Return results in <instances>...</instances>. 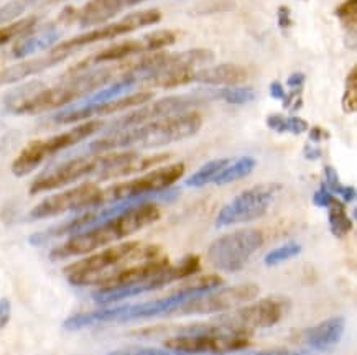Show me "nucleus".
Returning a JSON list of instances; mask_svg holds the SVG:
<instances>
[{"label":"nucleus","mask_w":357,"mask_h":355,"mask_svg":"<svg viewBox=\"0 0 357 355\" xmlns=\"http://www.w3.org/2000/svg\"><path fill=\"white\" fill-rule=\"evenodd\" d=\"M104 127L102 120H91L81 122L73 129L63 132V134L53 135L45 140H33L26 147L18 153V157L12 163V173L17 178H24L30 173H33L41 163L47 158L53 157L63 150L75 147V145L84 142L91 135L98 134V132Z\"/></svg>","instance_id":"nucleus-6"},{"label":"nucleus","mask_w":357,"mask_h":355,"mask_svg":"<svg viewBox=\"0 0 357 355\" xmlns=\"http://www.w3.org/2000/svg\"><path fill=\"white\" fill-rule=\"evenodd\" d=\"M86 94H89L88 90L82 88L75 77H71L61 86H54V88H41L40 86V89L29 90V94L13 99L8 109L17 116H36V113L65 107Z\"/></svg>","instance_id":"nucleus-16"},{"label":"nucleus","mask_w":357,"mask_h":355,"mask_svg":"<svg viewBox=\"0 0 357 355\" xmlns=\"http://www.w3.org/2000/svg\"><path fill=\"white\" fill-rule=\"evenodd\" d=\"M201 102L203 101H201L199 97H196V95H168V97L160 99V101L150 104L146 102L140 109H137V111L121 117L119 120L114 122L109 132L129 129V127L142 125L145 124V122L157 120V118L190 112L193 111V107L199 106Z\"/></svg>","instance_id":"nucleus-18"},{"label":"nucleus","mask_w":357,"mask_h":355,"mask_svg":"<svg viewBox=\"0 0 357 355\" xmlns=\"http://www.w3.org/2000/svg\"><path fill=\"white\" fill-rule=\"evenodd\" d=\"M334 199H336L334 198V194L324 184H321V188H319L318 191H314V194H313V204L317 207H321V209L323 207L328 209L333 204Z\"/></svg>","instance_id":"nucleus-37"},{"label":"nucleus","mask_w":357,"mask_h":355,"mask_svg":"<svg viewBox=\"0 0 357 355\" xmlns=\"http://www.w3.org/2000/svg\"><path fill=\"white\" fill-rule=\"evenodd\" d=\"M308 136H310V142L313 143H321L324 139H328V134L326 130L321 129V127H311V129H308Z\"/></svg>","instance_id":"nucleus-43"},{"label":"nucleus","mask_w":357,"mask_h":355,"mask_svg":"<svg viewBox=\"0 0 357 355\" xmlns=\"http://www.w3.org/2000/svg\"><path fill=\"white\" fill-rule=\"evenodd\" d=\"M278 25H280V29H290V26L293 25L291 13L288 7L278 8Z\"/></svg>","instance_id":"nucleus-41"},{"label":"nucleus","mask_w":357,"mask_h":355,"mask_svg":"<svg viewBox=\"0 0 357 355\" xmlns=\"http://www.w3.org/2000/svg\"><path fill=\"white\" fill-rule=\"evenodd\" d=\"M301 253V245L296 242H288L283 244L280 247L270 250V252L264 257V263L267 267H277L280 265L283 262L291 260V258L298 257Z\"/></svg>","instance_id":"nucleus-32"},{"label":"nucleus","mask_w":357,"mask_h":355,"mask_svg":"<svg viewBox=\"0 0 357 355\" xmlns=\"http://www.w3.org/2000/svg\"><path fill=\"white\" fill-rule=\"evenodd\" d=\"M249 77L244 66L236 63H222L208 68H199L193 72V83L206 86H239Z\"/></svg>","instance_id":"nucleus-21"},{"label":"nucleus","mask_w":357,"mask_h":355,"mask_svg":"<svg viewBox=\"0 0 357 355\" xmlns=\"http://www.w3.org/2000/svg\"><path fill=\"white\" fill-rule=\"evenodd\" d=\"M288 355H306L305 352H288Z\"/></svg>","instance_id":"nucleus-45"},{"label":"nucleus","mask_w":357,"mask_h":355,"mask_svg":"<svg viewBox=\"0 0 357 355\" xmlns=\"http://www.w3.org/2000/svg\"><path fill=\"white\" fill-rule=\"evenodd\" d=\"M153 99L152 90H139V93H132L122 97L112 99V101L98 102V104H84L82 107H75L70 111H63L53 117L56 124H77V122L91 120L94 117L102 116H112V113H119L129 109L140 107L144 104L150 102Z\"/></svg>","instance_id":"nucleus-19"},{"label":"nucleus","mask_w":357,"mask_h":355,"mask_svg":"<svg viewBox=\"0 0 357 355\" xmlns=\"http://www.w3.org/2000/svg\"><path fill=\"white\" fill-rule=\"evenodd\" d=\"M268 93H270V97L275 99V101L283 102L287 97V90H285V88H283V84L280 83V81H273V83L270 84Z\"/></svg>","instance_id":"nucleus-39"},{"label":"nucleus","mask_w":357,"mask_h":355,"mask_svg":"<svg viewBox=\"0 0 357 355\" xmlns=\"http://www.w3.org/2000/svg\"><path fill=\"white\" fill-rule=\"evenodd\" d=\"M222 285V280L216 275H206L191 278L180 290L173 291L165 298L139 304H119V306H104L96 311L75 314L63 322L66 331H81L84 327L106 324V322H129L137 320H150L158 316H172V313L181 303L193 299L208 291H213Z\"/></svg>","instance_id":"nucleus-2"},{"label":"nucleus","mask_w":357,"mask_h":355,"mask_svg":"<svg viewBox=\"0 0 357 355\" xmlns=\"http://www.w3.org/2000/svg\"><path fill=\"white\" fill-rule=\"evenodd\" d=\"M178 40V33L173 30H157L153 33H146L142 38L135 40H126V42L116 43L112 47L100 49L99 53L93 54V56L84 59V61L71 68V74L76 72L93 70L94 66L104 65V63H121L123 59H129L137 54L144 53H157L162 52L163 48L173 47Z\"/></svg>","instance_id":"nucleus-11"},{"label":"nucleus","mask_w":357,"mask_h":355,"mask_svg":"<svg viewBox=\"0 0 357 355\" xmlns=\"http://www.w3.org/2000/svg\"><path fill=\"white\" fill-rule=\"evenodd\" d=\"M58 40H59V31L54 29L43 30L35 35L29 33L22 36V38H18L17 45L12 49V56L17 59H24L36 52H41V49L53 48Z\"/></svg>","instance_id":"nucleus-24"},{"label":"nucleus","mask_w":357,"mask_h":355,"mask_svg":"<svg viewBox=\"0 0 357 355\" xmlns=\"http://www.w3.org/2000/svg\"><path fill=\"white\" fill-rule=\"evenodd\" d=\"M12 317V304L10 299L0 298V329H3Z\"/></svg>","instance_id":"nucleus-38"},{"label":"nucleus","mask_w":357,"mask_h":355,"mask_svg":"<svg viewBox=\"0 0 357 355\" xmlns=\"http://www.w3.org/2000/svg\"><path fill=\"white\" fill-rule=\"evenodd\" d=\"M264 245V234L257 229H239L226 234L209 245L208 260L226 273L241 271L250 257Z\"/></svg>","instance_id":"nucleus-9"},{"label":"nucleus","mask_w":357,"mask_h":355,"mask_svg":"<svg viewBox=\"0 0 357 355\" xmlns=\"http://www.w3.org/2000/svg\"><path fill=\"white\" fill-rule=\"evenodd\" d=\"M231 355V354H229ZM234 355H288V350L283 349H272V350H239V354Z\"/></svg>","instance_id":"nucleus-42"},{"label":"nucleus","mask_w":357,"mask_h":355,"mask_svg":"<svg viewBox=\"0 0 357 355\" xmlns=\"http://www.w3.org/2000/svg\"><path fill=\"white\" fill-rule=\"evenodd\" d=\"M54 65H58V61H54L50 54H47L45 58H36V59H29V61L15 63V65L0 70V86L18 83V81L25 79V77L38 74V72L48 70V68H52Z\"/></svg>","instance_id":"nucleus-23"},{"label":"nucleus","mask_w":357,"mask_h":355,"mask_svg":"<svg viewBox=\"0 0 357 355\" xmlns=\"http://www.w3.org/2000/svg\"><path fill=\"white\" fill-rule=\"evenodd\" d=\"M96 207H102V189L96 183H82L45 198L31 209L29 217L31 221H41L61 216L65 212L89 211Z\"/></svg>","instance_id":"nucleus-13"},{"label":"nucleus","mask_w":357,"mask_h":355,"mask_svg":"<svg viewBox=\"0 0 357 355\" xmlns=\"http://www.w3.org/2000/svg\"><path fill=\"white\" fill-rule=\"evenodd\" d=\"M199 258L196 257V255H188V257L183 258L180 263H176V265H168L163 271H160L158 275L152 276V278H149L140 285L126 286V288H98V291L93 293V299L98 304H102V306L116 304L119 301H123V299H129L142 293H146V291L165 288V286L175 283L178 280L191 278V276L199 271Z\"/></svg>","instance_id":"nucleus-12"},{"label":"nucleus","mask_w":357,"mask_h":355,"mask_svg":"<svg viewBox=\"0 0 357 355\" xmlns=\"http://www.w3.org/2000/svg\"><path fill=\"white\" fill-rule=\"evenodd\" d=\"M265 122H267L268 129L277 132V134L301 135V134H305V132H308V129H310L308 122L298 116L283 117V116H280V113H270Z\"/></svg>","instance_id":"nucleus-27"},{"label":"nucleus","mask_w":357,"mask_h":355,"mask_svg":"<svg viewBox=\"0 0 357 355\" xmlns=\"http://www.w3.org/2000/svg\"><path fill=\"white\" fill-rule=\"evenodd\" d=\"M342 111L354 113L357 111V68L354 66L346 77V90L342 95Z\"/></svg>","instance_id":"nucleus-33"},{"label":"nucleus","mask_w":357,"mask_h":355,"mask_svg":"<svg viewBox=\"0 0 357 355\" xmlns=\"http://www.w3.org/2000/svg\"><path fill=\"white\" fill-rule=\"evenodd\" d=\"M106 153H93L91 157H77L40 175L30 186V194H41L65 188L82 178L98 175L106 165Z\"/></svg>","instance_id":"nucleus-17"},{"label":"nucleus","mask_w":357,"mask_h":355,"mask_svg":"<svg viewBox=\"0 0 357 355\" xmlns=\"http://www.w3.org/2000/svg\"><path fill=\"white\" fill-rule=\"evenodd\" d=\"M328 224L336 239H344L352 230V219L347 214L344 203H341L340 199H334L331 206L328 207Z\"/></svg>","instance_id":"nucleus-26"},{"label":"nucleus","mask_w":357,"mask_h":355,"mask_svg":"<svg viewBox=\"0 0 357 355\" xmlns=\"http://www.w3.org/2000/svg\"><path fill=\"white\" fill-rule=\"evenodd\" d=\"M213 97L232 104V106H244L255 99V90L252 88H239V86H226L214 93Z\"/></svg>","instance_id":"nucleus-31"},{"label":"nucleus","mask_w":357,"mask_h":355,"mask_svg":"<svg viewBox=\"0 0 357 355\" xmlns=\"http://www.w3.org/2000/svg\"><path fill=\"white\" fill-rule=\"evenodd\" d=\"M305 83H306L305 72H300V71L293 72V74L288 76V79H287V86L291 89H301L305 86Z\"/></svg>","instance_id":"nucleus-40"},{"label":"nucleus","mask_w":357,"mask_h":355,"mask_svg":"<svg viewBox=\"0 0 357 355\" xmlns=\"http://www.w3.org/2000/svg\"><path fill=\"white\" fill-rule=\"evenodd\" d=\"M183 175H185V163L181 161L155 168V170L145 173L144 176L102 189V206L123 201H144L150 196H157L170 189L176 181L181 180Z\"/></svg>","instance_id":"nucleus-8"},{"label":"nucleus","mask_w":357,"mask_h":355,"mask_svg":"<svg viewBox=\"0 0 357 355\" xmlns=\"http://www.w3.org/2000/svg\"><path fill=\"white\" fill-rule=\"evenodd\" d=\"M259 294V286L254 283L234 285L231 288H222L218 291H208V293L196 296L193 299L181 303L172 314L175 316H195V314H214L229 311L245 303L254 301Z\"/></svg>","instance_id":"nucleus-14"},{"label":"nucleus","mask_w":357,"mask_h":355,"mask_svg":"<svg viewBox=\"0 0 357 355\" xmlns=\"http://www.w3.org/2000/svg\"><path fill=\"white\" fill-rule=\"evenodd\" d=\"M109 355H186L180 352H173L168 349H152V347H127L114 350Z\"/></svg>","instance_id":"nucleus-36"},{"label":"nucleus","mask_w":357,"mask_h":355,"mask_svg":"<svg viewBox=\"0 0 357 355\" xmlns=\"http://www.w3.org/2000/svg\"><path fill=\"white\" fill-rule=\"evenodd\" d=\"M203 125L201 113L190 111L176 116L157 118L129 129L109 132L89 145L91 153H107L127 148H158L196 135Z\"/></svg>","instance_id":"nucleus-3"},{"label":"nucleus","mask_w":357,"mask_h":355,"mask_svg":"<svg viewBox=\"0 0 357 355\" xmlns=\"http://www.w3.org/2000/svg\"><path fill=\"white\" fill-rule=\"evenodd\" d=\"M324 186H326L333 194L340 196L342 199L341 203L349 204L356 201V188L354 186L342 184L340 175H337V171L334 170L333 166H324Z\"/></svg>","instance_id":"nucleus-30"},{"label":"nucleus","mask_w":357,"mask_h":355,"mask_svg":"<svg viewBox=\"0 0 357 355\" xmlns=\"http://www.w3.org/2000/svg\"><path fill=\"white\" fill-rule=\"evenodd\" d=\"M257 166V161L252 157H241L234 161H229L226 168H222V171L214 178L213 184L224 186L229 183H234V181H239L242 178H247L252 171Z\"/></svg>","instance_id":"nucleus-25"},{"label":"nucleus","mask_w":357,"mask_h":355,"mask_svg":"<svg viewBox=\"0 0 357 355\" xmlns=\"http://www.w3.org/2000/svg\"><path fill=\"white\" fill-rule=\"evenodd\" d=\"M249 332L234 331L218 322L181 327L180 332L165 340V349L186 355H229L247 349Z\"/></svg>","instance_id":"nucleus-5"},{"label":"nucleus","mask_w":357,"mask_h":355,"mask_svg":"<svg viewBox=\"0 0 357 355\" xmlns=\"http://www.w3.org/2000/svg\"><path fill=\"white\" fill-rule=\"evenodd\" d=\"M144 0H89L84 7L77 12V22L82 29L100 26L119 15L123 8L134 7Z\"/></svg>","instance_id":"nucleus-20"},{"label":"nucleus","mask_w":357,"mask_h":355,"mask_svg":"<svg viewBox=\"0 0 357 355\" xmlns=\"http://www.w3.org/2000/svg\"><path fill=\"white\" fill-rule=\"evenodd\" d=\"M321 155H323L321 148L314 147V145H306V147L303 148V157L310 161L319 160V158H321Z\"/></svg>","instance_id":"nucleus-44"},{"label":"nucleus","mask_w":357,"mask_h":355,"mask_svg":"<svg viewBox=\"0 0 357 355\" xmlns=\"http://www.w3.org/2000/svg\"><path fill=\"white\" fill-rule=\"evenodd\" d=\"M160 20H162V12L157 10V8H146V10L129 13V15L121 18V20L112 22V24H104L98 26V29H93L86 31V33L73 36V38L66 40V42H61L56 45V47L50 49L48 54L54 59V61L59 63L63 61V59H66L70 54L77 52V49L99 42H106V40L117 38V36L132 33V31L158 24Z\"/></svg>","instance_id":"nucleus-7"},{"label":"nucleus","mask_w":357,"mask_h":355,"mask_svg":"<svg viewBox=\"0 0 357 355\" xmlns=\"http://www.w3.org/2000/svg\"><path fill=\"white\" fill-rule=\"evenodd\" d=\"M158 219L160 209L157 204L146 201V199L145 201L134 203L129 207L123 209V211L117 212L116 216L70 235L66 242H63L56 248L52 250L50 258L53 262H59L71 257L89 255L96 252V250L107 247V245L119 242V240L155 224Z\"/></svg>","instance_id":"nucleus-1"},{"label":"nucleus","mask_w":357,"mask_h":355,"mask_svg":"<svg viewBox=\"0 0 357 355\" xmlns=\"http://www.w3.org/2000/svg\"><path fill=\"white\" fill-rule=\"evenodd\" d=\"M157 245L140 242H123L93 252L65 268L66 280L75 286H100L111 276L134 263L158 257Z\"/></svg>","instance_id":"nucleus-4"},{"label":"nucleus","mask_w":357,"mask_h":355,"mask_svg":"<svg viewBox=\"0 0 357 355\" xmlns=\"http://www.w3.org/2000/svg\"><path fill=\"white\" fill-rule=\"evenodd\" d=\"M282 184L265 183L257 184L237 194L218 212L216 227H229L236 224H247L264 217L280 194Z\"/></svg>","instance_id":"nucleus-10"},{"label":"nucleus","mask_w":357,"mask_h":355,"mask_svg":"<svg viewBox=\"0 0 357 355\" xmlns=\"http://www.w3.org/2000/svg\"><path fill=\"white\" fill-rule=\"evenodd\" d=\"M36 22H38V18L36 17H26V18H22V20H15L12 22V24L0 26V47L10 43L12 40L22 38V36L31 33L35 29Z\"/></svg>","instance_id":"nucleus-29"},{"label":"nucleus","mask_w":357,"mask_h":355,"mask_svg":"<svg viewBox=\"0 0 357 355\" xmlns=\"http://www.w3.org/2000/svg\"><path fill=\"white\" fill-rule=\"evenodd\" d=\"M26 0H12V2L6 3L3 7H0V25H7L15 22V18H18L26 10Z\"/></svg>","instance_id":"nucleus-35"},{"label":"nucleus","mask_w":357,"mask_h":355,"mask_svg":"<svg viewBox=\"0 0 357 355\" xmlns=\"http://www.w3.org/2000/svg\"><path fill=\"white\" fill-rule=\"evenodd\" d=\"M334 13L340 18L342 25L347 26L349 30H354L357 24V0H344Z\"/></svg>","instance_id":"nucleus-34"},{"label":"nucleus","mask_w":357,"mask_h":355,"mask_svg":"<svg viewBox=\"0 0 357 355\" xmlns=\"http://www.w3.org/2000/svg\"><path fill=\"white\" fill-rule=\"evenodd\" d=\"M231 161V158H218V160H211L204 163L198 171H195L188 180L185 181L186 186L190 188H203V186L213 183L214 178L222 171V168H226Z\"/></svg>","instance_id":"nucleus-28"},{"label":"nucleus","mask_w":357,"mask_h":355,"mask_svg":"<svg viewBox=\"0 0 357 355\" xmlns=\"http://www.w3.org/2000/svg\"><path fill=\"white\" fill-rule=\"evenodd\" d=\"M290 308L288 299L282 296H270L249 306H242L227 316L218 317V324L229 329L250 332L252 329H265V327L275 326L285 316L287 309Z\"/></svg>","instance_id":"nucleus-15"},{"label":"nucleus","mask_w":357,"mask_h":355,"mask_svg":"<svg viewBox=\"0 0 357 355\" xmlns=\"http://www.w3.org/2000/svg\"><path fill=\"white\" fill-rule=\"evenodd\" d=\"M344 329V317H329V320L319 322V324L306 331V344L318 352H326V350L340 344Z\"/></svg>","instance_id":"nucleus-22"}]
</instances>
